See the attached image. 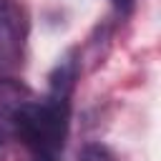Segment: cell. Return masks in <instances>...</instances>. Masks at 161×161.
<instances>
[{
  "label": "cell",
  "instance_id": "1",
  "mask_svg": "<svg viewBox=\"0 0 161 161\" xmlns=\"http://www.w3.org/2000/svg\"><path fill=\"white\" fill-rule=\"evenodd\" d=\"M70 126V93L48 91L45 98H28L13 116L10 128L33 161H60Z\"/></svg>",
  "mask_w": 161,
  "mask_h": 161
},
{
  "label": "cell",
  "instance_id": "2",
  "mask_svg": "<svg viewBox=\"0 0 161 161\" xmlns=\"http://www.w3.org/2000/svg\"><path fill=\"white\" fill-rule=\"evenodd\" d=\"M28 15L18 0H0V75H13L25 55Z\"/></svg>",
  "mask_w": 161,
  "mask_h": 161
},
{
  "label": "cell",
  "instance_id": "3",
  "mask_svg": "<svg viewBox=\"0 0 161 161\" xmlns=\"http://www.w3.org/2000/svg\"><path fill=\"white\" fill-rule=\"evenodd\" d=\"M28 98H33L28 86L15 80L13 75H0V128H10V121H13L15 111Z\"/></svg>",
  "mask_w": 161,
  "mask_h": 161
},
{
  "label": "cell",
  "instance_id": "4",
  "mask_svg": "<svg viewBox=\"0 0 161 161\" xmlns=\"http://www.w3.org/2000/svg\"><path fill=\"white\" fill-rule=\"evenodd\" d=\"M80 161H113V156L101 143H86L80 151Z\"/></svg>",
  "mask_w": 161,
  "mask_h": 161
},
{
  "label": "cell",
  "instance_id": "5",
  "mask_svg": "<svg viewBox=\"0 0 161 161\" xmlns=\"http://www.w3.org/2000/svg\"><path fill=\"white\" fill-rule=\"evenodd\" d=\"M131 3H133V0H113V5H116L121 13H126V10L131 8Z\"/></svg>",
  "mask_w": 161,
  "mask_h": 161
}]
</instances>
